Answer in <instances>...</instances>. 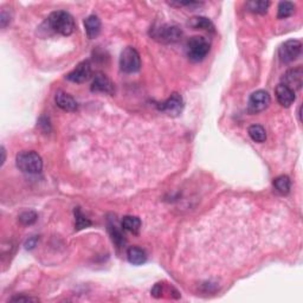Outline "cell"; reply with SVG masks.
<instances>
[{"mask_svg":"<svg viewBox=\"0 0 303 303\" xmlns=\"http://www.w3.org/2000/svg\"><path fill=\"white\" fill-rule=\"evenodd\" d=\"M48 24L50 29L62 36H70L75 31L73 16L65 11L52 12L48 18Z\"/></svg>","mask_w":303,"mask_h":303,"instance_id":"6da1fadb","label":"cell"},{"mask_svg":"<svg viewBox=\"0 0 303 303\" xmlns=\"http://www.w3.org/2000/svg\"><path fill=\"white\" fill-rule=\"evenodd\" d=\"M17 167L29 174H37L43 168L41 155L34 151H23L17 155Z\"/></svg>","mask_w":303,"mask_h":303,"instance_id":"7a4b0ae2","label":"cell"},{"mask_svg":"<svg viewBox=\"0 0 303 303\" xmlns=\"http://www.w3.org/2000/svg\"><path fill=\"white\" fill-rule=\"evenodd\" d=\"M210 42L201 36L191 37L186 43L187 57L192 62H201L210 52Z\"/></svg>","mask_w":303,"mask_h":303,"instance_id":"3957f363","label":"cell"},{"mask_svg":"<svg viewBox=\"0 0 303 303\" xmlns=\"http://www.w3.org/2000/svg\"><path fill=\"white\" fill-rule=\"evenodd\" d=\"M151 36L155 41L161 42V43L171 44L177 43L182 37L181 29L175 25H159L152 29Z\"/></svg>","mask_w":303,"mask_h":303,"instance_id":"277c9868","label":"cell"},{"mask_svg":"<svg viewBox=\"0 0 303 303\" xmlns=\"http://www.w3.org/2000/svg\"><path fill=\"white\" fill-rule=\"evenodd\" d=\"M120 68L126 74H134L140 70L141 60H140L139 52L134 48L128 47L122 51L120 57Z\"/></svg>","mask_w":303,"mask_h":303,"instance_id":"5b68a950","label":"cell"},{"mask_svg":"<svg viewBox=\"0 0 303 303\" xmlns=\"http://www.w3.org/2000/svg\"><path fill=\"white\" fill-rule=\"evenodd\" d=\"M302 44L299 41L291 39V41H286L285 43L281 45L278 49V57L282 63H291L301 55Z\"/></svg>","mask_w":303,"mask_h":303,"instance_id":"8992f818","label":"cell"},{"mask_svg":"<svg viewBox=\"0 0 303 303\" xmlns=\"http://www.w3.org/2000/svg\"><path fill=\"white\" fill-rule=\"evenodd\" d=\"M270 95L268 91L265 90H257L251 94L249 99V104H247V109L250 113L257 114L263 112L269 107L270 104Z\"/></svg>","mask_w":303,"mask_h":303,"instance_id":"52a82bcc","label":"cell"},{"mask_svg":"<svg viewBox=\"0 0 303 303\" xmlns=\"http://www.w3.org/2000/svg\"><path fill=\"white\" fill-rule=\"evenodd\" d=\"M159 109L169 116H178L184 109V100L178 93H173L165 102L161 103Z\"/></svg>","mask_w":303,"mask_h":303,"instance_id":"ba28073f","label":"cell"},{"mask_svg":"<svg viewBox=\"0 0 303 303\" xmlns=\"http://www.w3.org/2000/svg\"><path fill=\"white\" fill-rule=\"evenodd\" d=\"M282 84H284L288 88H290L291 90H299L302 88L303 83V71L302 68H295V69L288 70L286 73L283 75L282 77Z\"/></svg>","mask_w":303,"mask_h":303,"instance_id":"9c48e42d","label":"cell"},{"mask_svg":"<svg viewBox=\"0 0 303 303\" xmlns=\"http://www.w3.org/2000/svg\"><path fill=\"white\" fill-rule=\"evenodd\" d=\"M91 77V65L88 61H84L77 65L75 69L68 74L67 78L74 83H84Z\"/></svg>","mask_w":303,"mask_h":303,"instance_id":"30bf717a","label":"cell"},{"mask_svg":"<svg viewBox=\"0 0 303 303\" xmlns=\"http://www.w3.org/2000/svg\"><path fill=\"white\" fill-rule=\"evenodd\" d=\"M276 99H277L278 103L283 107H290L295 101V91L291 90L284 84H278L275 90Z\"/></svg>","mask_w":303,"mask_h":303,"instance_id":"8fae6325","label":"cell"},{"mask_svg":"<svg viewBox=\"0 0 303 303\" xmlns=\"http://www.w3.org/2000/svg\"><path fill=\"white\" fill-rule=\"evenodd\" d=\"M115 88L112 81L109 80L106 75L99 74L94 80L93 84H91V91L95 93H106V94H113Z\"/></svg>","mask_w":303,"mask_h":303,"instance_id":"7c38bea8","label":"cell"},{"mask_svg":"<svg viewBox=\"0 0 303 303\" xmlns=\"http://www.w3.org/2000/svg\"><path fill=\"white\" fill-rule=\"evenodd\" d=\"M56 103L61 109L65 110V112H76L78 108L76 100L64 91H58L56 94Z\"/></svg>","mask_w":303,"mask_h":303,"instance_id":"4fadbf2b","label":"cell"},{"mask_svg":"<svg viewBox=\"0 0 303 303\" xmlns=\"http://www.w3.org/2000/svg\"><path fill=\"white\" fill-rule=\"evenodd\" d=\"M84 28L88 38L94 39L100 35L101 32V21L97 16H89L86 21H84Z\"/></svg>","mask_w":303,"mask_h":303,"instance_id":"5bb4252c","label":"cell"},{"mask_svg":"<svg viewBox=\"0 0 303 303\" xmlns=\"http://www.w3.org/2000/svg\"><path fill=\"white\" fill-rule=\"evenodd\" d=\"M127 257H128L129 263L134 265H142L147 260V255H146L145 250L138 246H130L127 251Z\"/></svg>","mask_w":303,"mask_h":303,"instance_id":"9a60e30c","label":"cell"},{"mask_svg":"<svg viewBox=\"0 0 303 303\" xmlns=\"http://www.w3.org/2000/svg\"><path fill=\"white\" fill-rule=\"evenodd\" d=\"M188 24L192 28L195 29V30H204L207 32H213L214 31V25L213 23L210 21L208 18L205 17H194L192 18L190 22H188Z\"/></svg>","mask_w":303,"mask_h":303,"instance_id":"2e32d148","label":"cell"},{"mask_svg":"<svg viewBox=\"0 0 303 303\" xmlns=\"http://www.w3.org/2000/svg\"><path fill=\"white\" fill-rule=\"evenodd\" d=\"M122 229L129 231L132 233H138L140 227H141V220L138 217L134 216H126L122 219Z\"/></svg>","mask_w":303,"mask_h":303,"instance_id":"e0dca14e","label":"cell"},{"mask_svg":"<svg viewBox=\"0 0 303 303\" xmlns=\"http://www.w3.org/2000/svg\"><path fill=\"white\" fill-rule=\"evenodd\" d=\"M273 187L281 194H288L290 192L291 181L286 175H279L273 180Z\"/></svg>","mask_w":303,"mask_h":303,"instance_id":"ac0fdd59","label":"cell"},{"mask_svg":"<svg viewBox=\"0 0 303 303\" xmlns=\"http://www.w3.org/2000/svg\"><path fill=\"white\" fill-rule=\"evenodd\" d=\"M250 138H251L255 142H264L266 139V132L262 126L259 125H253L247 130Z\"/></svg>","mask_w":303,"mask_h":303,"instance_id":"d6986e66","label":"cell"},{"mask_svg":"<svg viewBox=\"0 0 303 303\" xmlns=\"http://www.w3.org/2000/svg\"><path fill=\"white\" fill-rule=\"evenodd\" d=\"M108 227H109V233L110 236H112V238L114 240V243L116 244V245L119 246H122L123 244H125V237H123V234L121 232V230L119 229V226H117V224L115 223V221H112V223L108 224Z\"/></svg>","mask_w":303,"mask_h":303,"instance_id":"ffe728a7","label":"cell"},{"mask_svg":"<svg viewBox=\"0 0 303 303\" xmlns=\"http://www.w3.org/2000/svg\"><path fill=\"white\" fill-rule=\"evenodd\" d=\"M295 13V5L290 2H282L278 5L277 17L279 19H285L291 17Z\"/></svg>","mask_w":303,"mask_h":303,"instance_id":"44dd1931","label":"cell"},{"mask_svg":"<svg viewBox=\"0 0 303 303\" xmlns=\"http://www.w3.org/2000/svg\"><path fill=\"white\" fill-rule=\"evenodd\" d=\"M270 6L269 2H249L246 3V9L253 13H265Z\"/></svg>","mask_w":303,"mask_h":303,"instance_id":"7402d4cb","label":"cell"},{"mask_svg":"<svg viewBox=\"0 0 303 303\" xmlns=\"http://www.w3.org/2000/svg\"><path fill=\"white\" fill-rule=\"evenodd\" d=\"M37 218V213L34 212V211H26V212L22 213L19 216V221H21L23 225H32V224L36 223Z\"/></svg>","mask_w":303,"mask_h":303,"instance_id":"603a6c76","label":"cell"},{"mask_svg":"<svg viewBox=\"0 0 303 303\" xmlns=\"http://www.w3.org/2000/svg\"><path fill=\"white\" fill-rule=\"evenodd\" d=\"M75 214H76V229L77 230H82L86 229V227L91 225V221L89 219H87L86 217L81 213V211L77 210L75 211Z\"/></svg>","mask_w":303,"mask_h":303,"instance_id":"cb8c5ba5","label":"cell"},{"mask_svg":"<svg viewBox=\"0 0 303 303\" xmlns=\"http://www.w3.org/2000/svg\"><path fill=\"white\" fill-rule=\"evenodd\" d=\"M37 240H38L37 237H34V238L29 239L28 242H26V244H25L26 249H34V247L36 246V244H37Z\"/></svg>","mask_w":303,"mask_h":303,"instance_id":"d4e9b609","label":"cell"},{"mask_svg":"<svg viewBox=\"0 0 303 303\" xmlns=\"http://www.w3.org/2000/svg\"><path fill=\"white\" fill-rule=\"evenodd\" d=\"M13 302H28V301H38V298H34V297H15L12 298Z\"/></svg>","mask_w":303,"mask_h":303,"instance_id":"484cf974","label":"cell"},{"mask_svg":"<svg viewBox=\"0 0 303 303\" xmlns=\"http://www.w3.org/2000/svg\"><path fill=\"white\" fill-rule=\"evenodd\" d=\"M2 153H3V160H2V165L5 162V148L2 147Z\"/></svg>","mask_w":303,"mask_h":303,"instance_id":"4316f807","label":"cell"}]
</instances>
